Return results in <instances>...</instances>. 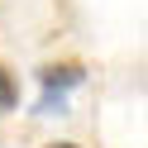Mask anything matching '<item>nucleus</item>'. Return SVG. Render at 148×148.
<instances>
[{
	"label": "nucleus",
	"mask_w": 148,
	"mask_h": 148,
	"mask_svg": "<svg viewBox=\"0 0 148 148\" xmlns=\"http://www.w3.org/2000/svg\"><path fill=\"white\" fill-rule=\"evenodd\" d=\"M86 62L81 58H53V62H43L38 67V86L43 91H62V96H72L77 86H86Z\"/></svg>",
	"instance_id": "f257e3e1"
},
{
	"label": "nucleus",
	"mask_w": 148,
	"mask_h": 148,
	"mask_svg": "<svg viewBox=\"0 0 148 148\" xmlns=\"http://www.w3.org/2000/svg\"><path fill=\"white\" fill-rule=\"evenodd\" d=\"M43 148H81V143H77V138H48Z\"/></svg>",
	"instance_id": "20e7f679"
},
{
	"label": "nucleus",
	"mask_w": 148,
	"mask_h": 148,
	"mask_svg": "<svg viewBox=\"0 0 148 148\" xmlns=\"http://www.w3.org/2000/svg\"><path fill=\"white\" fill-rule=\"evenodd\" d=\"M24 100V86H19V72L10 67V62L0 58V115H14Z\"/></svg>",
	"instance_id": "f03ea898"
},
{
	"label": "nucleus",
	"mask_w": 148,
	"mask_h": 148,
	"mask_svg": "<svg viewBox=\"0 0 148 148\" xmlns=\"http://www.w3.org/2000/svg\"><path fill=\"white\" fill-rule=\"evenodd\" d=\"M34 115H67V96L62 91H43L38 105H34Z\"/></svg>",
	"instance_id": "7ed1b4c3"
}]
</instances>
